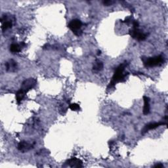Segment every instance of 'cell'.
I'll return each instance as SVG.
<instances>
[{
    "label": "cell",
    "mask_w": 168,
    "mask_h": 168,
    "mask_svg": "<svg viewBox=\"0 0 168 168\" xmlns=\"http://www.w3.org/2000/svg\"><path fill=\"white\" fill-rule=\"evenodd\" d=\"M127 64H128L127 63H124L120 64L116 68L112 80L110 81L107 89H112L114 87L116 84L118 82H124L126 80V77L128 76V73H124V70L125 68L127 66Z\"/></svg>",
    "instance_id": "obj_1"
},
{
    "label": "cell",
    "mask_w": 168,
    "mask_h": 168,
    "mask_svg": "<svg viewBox=\"0 0 168 168\" xmlns=\"http://www.w3.org/2000/svg\"><path fill=\"white\" fill-rule=\"evenodd\" d=\"M141 60L143 62L144 66L146 68L160 66L165 62V59L162 55H158L154 57H141Z\"/></svg>",
    "instance_id": "obj_2"
},
{
    "label": "cell",
    "mask_w": 168,
    "mask_h": 168,
    "mask_svg": "<svg viewBox=\"0 0 168 168\" xmlns=\"http://www.w3.org/2000/svg\"><path fill=\"white\" fill-rule=\"evenodd\" d=\"M82 23L81 21L79 19H73L69 23L68 27L72 31L74 35H76V36H80L82 34V30H81V26H82Z\"/></svg>",
    "instance_id": "obj_3"
},
{
    "label": "cell",
    "mask_w": 168,
    "mask_h": 168,
    "mask_svg": "<svg viewBox=\"0 0 168 168\" xmlns=\"http://www.w3.org/2000/svg\"><path fill=\"white\" fill-rule=\"evenodd\" d=\"M130 36L138 41H144L147 38V34H145L143 32L139 30V28H134L129 31Z\"/></svg>",
    "instance_id": "obj_4"
},
{
    "label": "cell",
    "mask_w": 168,
    "mask_h": 168,
    "mask_svg": "<svg viewBox=\"0 0 168 168\" xmlns=\"http://www.w3.org/2000/svg\"><path fill=\"white\" fill-rule=\"evenodd\" d=\"M37 84V80L34 78H28V79L25 80L21 85L20 89H23L26 93H28L32 89H33L35 85Z\"/></svg>",
    "instance_id": "obj_5"
},
{
    "label": "cell",
    "mask_w": 168,
    "mask_h": 168,
    "mask_svg": "<svg viewBox=\"0 0 168 168\" xmlns=\"http://www.w3.org/2000/svg\"><path fill=\"white\" fill-rule=\"evenodd\" d=\"M163 125H166V122H155V123H150L146 124V126L143 127L142 131H141V133L142 134H145L146 133H147L148 131H149L150 130H155V129L161 126H163Z\"/></svg>",
    "instance_id": "obj_6"
},
{
    "label": "cell",
    "mask_w": 168,
    "mask_h": 168,
    "mask_svg": "<svg viewBox=\"0 0 168 168\" xmlns=\"http://www.w3.org/2000/svg\"><path fill=\"white\" fill-rule=\"evenodd\" d=\"M33 145L29 143V142H28L26 141H20L19 144H18V146H17V148L18 150H19L20 151H22V152H27L28 151H30V150L32 149L33 147Z\"/></svg>",
    "instance_id": "obj_7"
},
{
    "label": "cell",
    "mask_w": 168,
    "mask_h": 168,
    "mask_svg": "<svg viewBox=\"0 0 168 168\" xmlns=\"http://www.w3.org/2000/svg\"><path fill=\"white\" fill-rule=\"evenodd\" d=\"M1 22L2 23V30L3 32H5V30L10 29L13 26V22L11 20H9L8 19V17L3 16L1 19Z\"/></svg>",
    "instance_id": "obj_8"
},
{
    "label": "cell",
    "mask_w": 168,
    "mask_h": 168,
    "mask_svg": "<svg viewBox=\"0 0 168 168\" xmlns=\"http://www.w3.org/2000/svg\"><path fill=\"white\" fill-rule=\"evenodd\" d=\"M66 163L68 164V166H69L71 167H83V162H82L80 159L75 158V157L69 160Z\"/></svg>",
    "instance_id": "obj_9"
},
{
    "label": "cell",
    "mask_w": 168,
    "mask_h": 168,
    "mask_svg": "<svg viewBox=\"0 0 168 168\" xmlns=\"http://www.w3.org/2000/svg\"><path fill=\"white\" fill-rule=\"evenodd\" d=\"M6 70L8 72H15L17 69V64L13 60H9L8 62L5 63Z\"/></svg>",
    "instance_id": "obj_10"
},
{
    "label": "cell",
    "mask_w": 168,
    "mask_h": 168,
    "mask_svg": "<svg viewBox=\"0 0 168 168\" xmlns=\"http://www.w3.org/2000/svg\"><path fill=\"white\" fill-rule=\"evenodd\" d=\"M144 100V107H143V114L147 115L150 113V98L146 96H143Z\"/></svg>",
    "instance_id": "obj_11"
},
{
    "label": "cell",
    "mask_w": 168,
    "mask_h": 168,
    "mask_svg": "<svg viewBox=\"0 0 168 168\" xmlns=\"http://www.w3.org/2000/svg\"><path fill=\"white\" fill-rule=\"evenodd\" d=\"M26 93H26L21 89H20L16 93V100L18 104H20L21 101H22L25 97V95H26Z\"/></svg>",
    "instance_id": "obj_12"
},
{
    "label": "cell",
    "mask_w": 168,
    "mask_h": 168,
    "mask_svg": "<svg viewBox=\"0 0 168 168\" xmlns=\"http://www.w3.org/2000/svg\"><path fill=\"white\" fill-rule=\"evenodd\" d=\"M22 45L18 44H13L10 46V51L12 53H17L21 51Z\"/></svg>",
    "instance_id": "obj_13"
},
{
    "label": "cell",
    "mask_w": 168,
    "mask_h": 168,
    "mask_svg": "<svg viewBox=\"0 0 168 168\" xmlns=\"http://www.w3.org/2000/svg\"><path fill=\"white\" fill-rule=\"evenodd\" d=\"M103 67H104V66H103V63L101 61H96L94 64V65H93V70L95 71H97V72H99V71H101L103 69Z\"/></svg>",
    "instance_id": "obj_14"
},
{
    "label": "cell",
    "mask_w": 168,
    "mask_h": 168,
    "mask_svg": "<svg viewBox=\"0 0 168 168\" xmlns=\"http://www.w3.org/2000/svg\"><path fill=\"white\" fill-rule=\"evenodd\" d=\"M69 108L72 111H78L80 109V105L76 104V103H72V104H70Z\"/></svg>",
    "instance_id": "obj_15"
},
{
    "label": "cell",
    "mask_w": 168,
    "mask_h": 168,
    "mask_svg": "<svg viewBox=\"0 0 168 168\" xmlns=\"http://www.w3.org/2000/svg\"><path fill=\"white\" fill-rule=\"evenodd\" d=\"M102 3L105 6H110V5H112L113 3H114V2H112V1H104L102 2Z\"/></svg>",
    "instance_id": "obj_16"
},
{
    "label": "cell",
    "mask_w": 168,
    "mask_h": 168,
    "mask_svg": "<svg viewBox=\"0 0 168 168\" xmlns=\"http://www.w3.org/2000/svg\"><path fill=\"white\" fill-rule=\"evenodd\" d=\"M133 26L134 28H139V24L138 23L137 20H134L133 21Z\"/></svg>",
    "instance_id": "obj_17"
},
{
    "label": "cell",
    "mask_w": 168,
    "mask_h": 168,
    "mask_svg": "<svg viewBox=\"0 0 168 168\" xmlns=\"http://www.w3.org/2000/svg\"><path fill=\"white\" fill-rule=\"evenodd\" d=\"M131 21V17H127L126 19H125L124 21H122V23H126V24H128V23H130V22Z\"/></svg>",
    "instance_id": "obj_18"
},
{
    "label": "cell",
    "mask_w": 168,
    "mask_h": 168,
    "mask_svg": "<svg viewBox=\"0 0 168 168\" xmlns=\"http://www.w3.org/2000/svg\"><path fill=\"white\" fill-rule=\"evenodd\" d=\"M154 167L156 168H162V167H163V165L162 163H157Z\"/></svg>",
    "instance_id": "obj_19"
},
{
    "label": "cell",
    "mask_w": 168,
    "mask_h": 168,
    "mask_svg": "<svg viewBox=\"0 0 168 168\" xmlns=\"http://www.w3.org/2000/svg\"><path fill=\"white\" fill-rule=\"evenodd\" d=\"M101 54V51H100V50H99V51H98V53H97V55H100Z\"/></svg>",
    "instance_id": "obj_20"
}]
</instances>
